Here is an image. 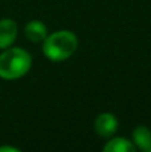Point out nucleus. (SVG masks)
I'll list each match as a JSON object with an SVG mask.
<instances>
[{
    "instance_id": "nucleus-4",
    "label": "nucleus",
    "mask_w": 151,
    "mask_h": 152,
    "mask_svg": "<svg viewBox=\"0 0 151 152\" xmlns=\"http://www.w3.org/2000/svg\"><path fill=\"white\" fill-rule=\"evenodd\" d=\"M18 37V24L12 19H0V50L13 45Z\"/></svg>"
},
{
    "instance_id": "nucleus-1",
    "label": "nucleus",
    "mask_w": 151,
    "mask_h": 152,
    "mask_svg": "<svg viewBox=\"0 0 151 152\" xmlns=\"http://www.w3.org/2000/svg\"><path fill=\"white\" fill-rule=\"evenodd\" d=\"M79 40L72 31L60 29L48 34L42 42V51L44 56L51 61L60 63L68 60L78 50Z\"/></svg>"
},
{
    "instance_id": "nucleus-5",
    "label": "nucleus",
    "mask_w": 151,
    "mask_h": 152,
    "mask_svg": "<svg viewBox=\"0 0 151 152\" xmlns=\"http://www.w3.org/2000/svg\"><path fill=\"white\" fill-rule=\"evenodd\" d=\"M24 35L32 43H42L47 37L48 31L42 20H31L24 27Z\"/></svg>"
},
{
    "instance_id": "nucleus-7",
    "label": "nucleus",
    "mask_w": 151,
    "mask_h": 152,
    "mask_svg": "<svg viewBox=\"0 0 151 152\" xmlns=\"http://www.w3.org/2000/svg\"><path fill=\"white\" fill-rule=\"evenodd\" d=\"M133 143L136 147V150H142L144 152H149L151 147V131L146 126H138L133 131Z\"/></svg>"
},
{
    "instance_id": "nucleus-6",
    "label": "nucleus",
    "mask_w": 151,
    "mask_h": 152,
    "mask_svg": "<svg viewBox=\"0 0 151 152\" xmlns=\"http://www.w3.org/2000/svg\"><path fill=\"white\" fill-rule=\"evenodd\" d=\"M104 152H135L136 147L134 145L133 140L123 136L110 137V140L104 144Z\"/></svg>"
},
{
    "instance_id": "nucleus-3",
    "label": "nucleus",
    "mask_w": 151,
    "mask_h": 152,
    "mask_svg": "<svg viewBox=\"0 0 151 152\" xmlns=\"http://www.w3.org/2000/svg\"><path fill=\"white\" fill-rule=\"evenodd\" d=\"M118 119L114 113L110 112H103L95 119L94 121V129L100 137L104 139H110L111 136H114L115 132L118 129Z\"/></svg>"
},
{
    "instance_id": "nucleus-2",
    "label": "nucleus",
    "mask_w": 151,
    "mask_h": 152,
    "mask_svg": "<svg viewBox=\"0 0 151 152\" xmlns=\"http://www.w3.org/2000/svg\"><path fill=\"white\" fill-rule=\"evenodd\" d=\"M32 67V58L28 51L19 47H10L1 50L0 53V79L19 80L29 72Z\"/></svg>"
},
{
    "instance_id": "nucleus-8",
    "label": "nucleus",
    "mask_w": 151,
    "mask_h": 152,
    "mask_svg": "<svg viewBox=\"0 0 151 152\" xmlns=\"http://www.w3.org/2000/svg\"><path fill=\"white\" fill-rule=\"evenodd\" d=\"M0 152H20V150L16 147H12V145H1Z\"/></svg>"
}]
</instances>
